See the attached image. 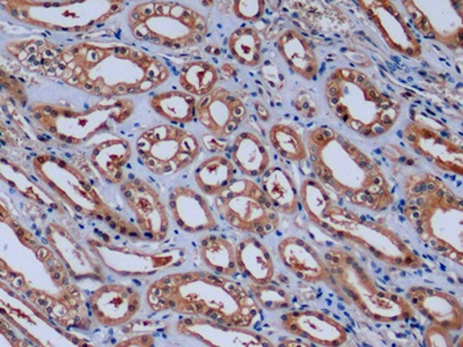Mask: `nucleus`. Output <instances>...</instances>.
Wrapping results in <instances>:
<instances>
[{
  "label": "nucleus",
  "mask_w": 463,
  "mask_h": 347,
  "mask_svg": "<svg viewBox=\"0 0 463 347\" xmlns=\"http://www.w3.org/2000/svg\"><path fill=\"white\" fill-rule=\"evenodd\" d=\"M165 61L118 41H81L61 47L53 80L95 98H121L166 84Z\"/></svg>",
  "instance_id": "f257e3e1"
},
{
  "label": "nucleus",
  "mask_w": 463,
  "mask_h": 347,
  "mask_svg": "<svg viewBox=\"0 0 463 347\" xmlns=\"http://www.w3.org/2000/svg\"><path fill=\"white\" fill-rule=\"evenodd\" d=\"M409 303L432 324L439 325L449 332H461L463 329V307L460 300L452 293L430 286L408 288Z\"/></svg>",
  "instance_id": "a878e982"
},
{
  "label": "nucleus",
  "mask_w": 463,
  "mask_h": 347,
  "mask_svg": "<svg viewBox=\"0 0 463 347\" xmlns=\"http://www.w3.org/2000/svg\"><path fill=\"white\" fill-rule=\"evenodd\" d=\"M0 176H2L3 182H5L7 185H10L27 200L48 206L57 213H65L64 204L58 200L55 193L48 192L43 185L33 180L22 167L14 164V161L7 160L5 156H2Z\"/></svg>",
  "instance_id": "f704fd0d"
},
{
  "label": "nucleus",
  "mask_w": 463,
  "mask_h": 347,
  "mask_svg": "<svg viewBox=\"0 0 463 347\" xmlns=\"http://www.w3.org/2000/svg\"><path fill=\"white\" fill-rule=\"evenodd\" d=\"M159 117L173 126H185L196 118L197 98L184 90H165L153 95L148 101Z\"/></svg>",
  "instance_id": "c9c22d12"
},
{
  "label": "nucleus",
  "mask_w": 463,
  "mask_h": 347,
  "mask_svg": "<svg viewBox=\"0 0 463 347\" xmlns=\"http://www.w3.org/2000/svg\"><path fill=\"white\" fill-rule=\"evenodd\" d=\"M0 5L20 23L70 34L92 31L126 10V3L121 0H2Z\"/></svg>",
  "instance_id": "9b49d317"
},
{
  "label": "nucleus",
  "mask_w": 463,
  "mask_h": 347,
  "mask_svg": "<svg viewBox=\"0 0 463 347\" xmlns=\"http://www.w3.org/2000/svg\"><path fill=\"white\" fill-rule=\"evenodd\" d=\"M136 150L148 172L165 177L192 166L202 146L192 131L173 124H158L138 136Z\"/></svg>",
  "instance_id": "ddd939ff"
},
{
  "label": "nucleus",
  "mask_w": 463,
  "mask_h": 347,
  "mask_svg": "<svg viewBox=\"0 0 463 347\" xmlns=\"http://www.w3.org/2000/svg\"><path fill=\"white\" fill-rule=\"evenodd\" d=\"M145 300L153 313L203 317L251 328L262 308L250 289L213 271L172 272L148 285Z\"/></svg>",
  "instance_id": "7ed1b4c3"
},
{
  "label": "nucleus",
  "mask_w": 463,
  "mask_h": 347,
  "mask_svg": "<svg viewBox=\"0 0 463 347\" xmlns=\"http://www.w3.org/2000/svg\"><path fill=\"white\" fill-rule=\"evenodd\" d=\"M237 176V167L222 155L210 156L198 164L194 180L203 195L216 197L224 192Z\"/></svg>",
  "instance_id": "e433bc0d"
},
{
  "label": "nucleus",
  "mask_w": 463,
  "mask_h": 347,
  "mask_svg": "<svg viewBox=\"0 0 463 347\" xmlns=\"http://www.w3.org/2000/svg\"><path fill=\"white\" fill-rule=\"evenodd\" d=\"M169 211L175 224L188 234L218 230L213 206L204 195L188 185H176L169 193Z\"/></svg>",
  "instance_id": "393cba45"
},
{
  "label": "nucleus",
  "mask_w": 463,
  "mask_h": 347,
  "mask_svg": "<svg viewBox=\"0 0 463 347\" xmlns=\"http://www.w3.org/2000/svg\"><path fill=\"white\" fill-rule=\"evenodd\" d=\"M231 160L248 179H256L270 167L271 156L267 145L259 135L245 131L234 138L231 148Z\"/></svg>",
  "instance_id": "2f4dec72"
},
{
  "label": "nucleus",
  "mask_w": 463,
  "mask_h": 347,
  "mask_svg": "<svg viewBox=\"0 0 463 347\" xmlns=\"http://www.w3.org/2000/svg\"><path fill=\"white\" fill-rule=\"evenodd\" d=\"M219 72L208 61L194 60L182 65L179 72L181 89L195 98L205 97L216 89Z\"/></svg>",
  "instance_id": "ea45409f"
},
{
  "label": "nucleus",
  "mask_w": 463,
  "mask_h": 347,
  "mask_svg": "<svg viewBox=\"0 0 463 347\" xmlns=\"http://www.w3.org/2000/svg\"><path fill=\"white\" fill-rule=\"evenodd\" d=\"M232 57L246 68H259L262 63L263 42L258 29L242 26L232 32L227 40Z\"/></svg>",
  "instance_id": "a19ab883"
},
{
  "label": "nucleus",
  "mask_w": 463,
  "mask_h": 347,
  "mask_svg": "<svg viewBox=\"0 0 463 347\" xmlns=\"http://www.w3.org/2000/svg\"><path fill=\"white\" fill-rule=\"evenodd\" d=\"M401 212L428 249L463 266V200L444 180L431 173L405 177Z\"/></svg>",
  "instance_id": "20e7f679"
},
{
  "label": "nucleus",
  "mask_w": 463,
  "mask_h": 347,
  "mask_svg": "<svg viewBox=\"0 0 463 347\" xmlns=\"http://www.w3.org/2000/svg\"><path fill=\"white\" fill-rule=\"evenodd\" d=\"M0 277H2L3 282H5L8 286L20 293V295H26L31 289L24 276L8 267L3 258L0 259Z\"/></svg>",
  "instance_id": "a18cd8bd"
},
{
  "label": "nucleus",
  "mask_w": 463,
  "mask_h": 347,
  "mask_svg": "<svg viewBox=\"0 0 463 347\" xmlns=\"http://www.w3.org/2000/svg\"><path fill=\"white\" fill-rule=\"evenodd\" d=\"M5 51L28 71L43 74L49 80L55 78L61 45L43 37L29 36L8 41Z\"/></svg>",
  "instance_id": "cd10ccee"
},
{
  "label": "nucleus",
  "mask_w": 463,
  "mask_h": 347,
  "mask_svg": "<svg viewBox=\"0 0 463 347\" xmlns=\"http://www.w3.org/2000/svg\"><path fill=\"white\" fill-rule=\"evenodd\" d=\"M127 23L136 40L164 48L195 47L209 34L205 16L179 2L136 4L128 14Z\"/></svg>",
  "instance_id": "9d476101"
},
{
  "label": "nucleus",
  "mask_w": 463,
  "mask_h": 347,
  "mask_svg": "<svg viewBox=\"0 0 463 347\" xmlns=\"http://www.w3.org/2000/svg\"><path fill=\"white\" fill-rule=\"evenodd\" d=\"M2 221L4 224H7L14 230L16 238L23 245L28 248L33 254L36 256V258L43 264L45 270H47L49 277H51L52 283L56 285L58 288H63L68 286L70 283V274L68 268L65 267L64 263L58 258L55 251L51 247H45L39 239H36L35 235L31 230L24 229V227L16 221L14 217L11 216L10 212L6 211L5 204L2 202Z\"/></svg>",
  "instance_id": "473e14b6"
},
{
  "label": "nucleus",
  "mask_w": 463,
  "mask_h": 347,
  "mask_svg": "<svg viewBox=\"0 0 463 347\" xmlns=\"http://www.w3.org/2000/svg\"><path fill=\"white\" fill-rule=\"evenodd\" d=\"M318 229L355 249L366 251L384 266L401 270H420L427 267L420 256L386 221L363 217L335 202Z\"/></svg>",
  "instance_id": "6e6552de"
},
{
  "label": "nucleus",
  "mask_w": 463,
  "mask_h": 347,
  "mask_svg": "<svg viewBox=\"0 0 463 347\" xmlns=\"http://www.w3.org/2000/svg\"><path fill=\"white\" fill-rule=\"evenodd\" d=\"M305 140L317 179L343 201L375 213L395 204L394 190L378 161L342 132L318 126Z\"/></svg>",
  "instance_id": "f03ea898"
},
{
  "label": "nucleus",
  "mask_w": 463,
  "mask_h": 347,
  "mask_svg": "<svg viewBox=\"0 0 463 347\" xmlns=\"http://www.w3.org/2000/svg\"><path fill=\"white\" fill-rule=\"evenodd\" d=\"M420 35L460 51L463 45V2L461 0H405L401 2Z\"/></svg>",
  "instance_id": "dca6fc26"
},
{
  "label": "nucleus",
  "mask_w": 463,
  "mask_h": 347,
  "mask_svg": "<svg viewBox=\"0 0 463 347\" xmlns=\"http://www.w3.org/2000/svg\"><path fill=\"white\" fill-rule=\"evenodd\" d=\"M49 247L68 268L71 278L76 280L92 279L105 283L106 274L100 260L82 245L80 239L56 221L48 222L43 230Z\"/></svg>",
  "instance_id": "b1692460"
},
{
  "label": "nucleus",
  "mask_w": 463,
  "mask_h": 347,
  "mask_svg": "<svg viewBox=\"0 0 463 347\" xmlns=\"http://www.w3.org/2000/svg\"><path fill=\"white\" fill-rule=\"evenodd\" d=\"M24 295L49 321L68 332H90L94 328L89 303H86L80 287L76 284H69L56 295L31 287Z\"/></svg>",
  "instance_id": "a211bd4d"
},
{
  "label": "nucleus",
  "mask_w": 463,
  "mask_h": 347,
  "mask_svg": "<svg viewBox=\"0 0 463 347\" xmlns=\"http://www.w3.org/2000/svg\"><path fill=\"white\" fill-rule=\"evenodd\" d=\"M424 344L428 347H453L456 342H453L452 333L439 325H429L425 330Z\"/></svg>",
  "instance_id": "49530a36"
},
{
  "label": "nucleus",
  "mask_w": 463,
  "mask_h": 347,
  "mask_svg": "<svg viewBox=\"0 0 463 347\" xmlns=\"http://www.w3.org/2000/svg\"><path fill=\"white\" fill-rule=\"evenodd\" d=\"M248 289L258 301L260 308L269 312L284 311L292 307V296L288 291L277 285H258L250 283Z\"/></svg>",
  "instance_id": "37998d69"
},
{
  "label": "nucleus",
  "mask_w": 463,
  "mask_h": 347,
  "mask_svg": "<svg viewBox=\"0 0 463 347\" xmlns=\"http://www.w3.org/2000/svg\"><path fill=\"white\" fill-rule=\"evenodd\" d=\"M364 14L374 23L391 51L411 60H421L423 45L420 37L398 6L391 0H361L355 2Z\"/></svg>",
  "instance_id": "6ab92c4d"
},
{
  "label": "nucleus",
  "mask_w": 463,
  "mask_h": 347,
  "mask_svg": "<svg viewBox=\"0 0 463 347\" xmlns=\"http://www.w3.org/2000/svg\"><path fill=\"white\" fill-rule=\"evenodd\" d=\"M181 336L193 338L206 346L274 347L270 338L245 326H235L203 317H185L175 324Z\"/></svg>",
  "instance_id": "4be33fe9"
},
{
  "label": "nucleus",
  "mask_w": 463,
  "mask_h": 347,
  "mask_svg": "<svg viewBox=\"0 0 463 347\" xmlns=\"http://www.w3.org/2000/svg\"><path fill=\"white\" fill-rule=\"evenodd\" d=\"M324 94L335 117L347 129L369 139L391 132L402 113L401 103L358 69H334L325 81Z\"/></svg>",
  "instance_id": "39448f33"
},
{
  "label": "nucleus",
  "mask_w": 463,
  "mask_h": 347,
  "mask_svg": "<svg viewBox=\"0 0 463 347\" xmlns=\"http://www.w3.org/2000/svg\"><path fill=\"white\" fill-rule=\"evenodd\" d=\"M200 256L203 264L214 274L225 277L239 274L237 246L225 237L204 235L200 241Z\"/></svg>",
  "instance_id": "4c0bfd02"
},
{
  "label": "nucleus",
  "mask_w": 463,
  "mask_h": 347,
  "mask_svg": "<svg viewBox=\"0 0 463 347\" xmlns=\"http://www.w3.org/2000/svg\"><path fill=\"white\" fill-rule=\"evenodd\" d=\"M94 322L105 328L127 325L142 311V295L135 287L119 283L103 284L90 295Z\"/></svg>",
  "instance_id": "aec40b11"
},
{
  "label": "nucleus",
  "mask_w": 463,
  "mask_h": 347,
  "mask_svg": "<svg viewBox=\"0 0 463 347\" xmlns=\"http://www.w3.org/2000/svg\"><path fill=\"white\" fill-rule=\"evenodd\" d=\"M232 11L238 19L242 22L256 23L266 14V2L262 0H238L231 3Z\"/></svg>",
  "instance_id": "c03bdc74"
},
{
  "label": "nucleus",
  "mask_w": 463,
  "mask_h": 347,
  "mask_svg": "<svg viewBox=\"0 0 463 347\" xmlns=\"http://www.w3.org/2000/svg\"><path fill=\"white\" fill-rule=\"evenodd\" d=\"M269 142L280 158L297 164H303L308 160L304 135L293 124H274L269 129Z\"/></svg>",
  "instance_id": "58836bf2"
},
{
  "label": "nucleus",
  "mask_w": 463,
  "mask_h": 347,
  "mask_svg": "<svg viewBox=\"0 0 463 347\" xmlns=\"http://www.w3.org/2000/svg\"><path fill=\"white\" fill-rule=\"evenodd\" d=\"M325 260L332 274L335 295L378 324L411 320L416 311L407 297L382 282L354 254L341 247L328 248Z\"/></svg>",
  "instance_id": "423d86ee"
},
{
  "label": "nucleus",
  "mask_w": 463,
  "mask_h": 347,
  "mask_svg": "<svg viewBox=\"0 0 463 347\" xmlns=\"http://www.w3.org/2000/svg\"><path fill=\"white\" fill-rule=\"evenodd\" d=\"M132 155L134 150L129 139L111 136L93 148L90 160L106 183L119 185L126 181L124 168L130 163Z\"/></svg>",
  "instance_id": "c756f323"
},
{
  "label": "nucleus",
  "mask_w": 463,
  "mask_h": 347,
  "mask_svg": "<svg viewBox=\"0 0 463 347\" xmlns=\"http://www.w3.org/2000/svg\"><path fill=\"white\" fill-rule=\"evenodd\" d=\"M299 196L300 204L303 205L309 220L320 227L322 219L334 202L328 190L317 179L308 177L300 184Z\"/></svg>",
  "instance_id": "79ce46f5"
},
{
  "label": "nucleus",
  "mask_w": 463,
  "mask_h": 347,
  "mask_svg": "<svg viewBox=\"0 0 463 347\" xmlns=\"http://www.w3.org/2000/svg\"><path fill=\"white\" fill-rule=\"evenodd\" d=\"M119 192L147 241H166L171 230V220L167 206L158 190L153 187L150 182L135 177L124 181Z\"/></svg>",
  "instance_id": "f3484780"
},
{
  "label": "nucleus",
  "mask_w": 463,
  "mask_h": 347,
  "mask_svg": "<svg viewBox=\"0 0 463 347\" xmlns=\"http://www.w3.org/2000/svg\"><path fill=\"white\" fill-rule=\"evenodd\" d=\"M260 187L279 213L295 216L300 211L299 188L287 169L270 166L260 176Z\"/></svg>",
  "instance_id": "72a5a7b5"
},
{
  "label": "nucleus",
  "mask_w": 463,
  "mask_h": 347,
  "mask_svg": "<svg viewBox=\"0 0 463 347\" xmlns=\"http://www.w3.org/2000/svg\"><path fill=\"white\" fill-rule=\"evenodd\" d=\"M276 49L284 63L297 76L316 81L320 73L316 48L304 34L295 28L287 29L277 37Z\"/></svg>",
  "instance_id": "c85d7f7f"
},
{
  "label": "nucleus",
  "mask_w": 463,
  "mask_h": 347,
  "mask_svg": "<svg viewBox=\"0 0 463 347\" xmlns=\"http://www.w3.org/2000/svg\"><path fill=\"white\" fill-rule=\"evenodd\" d=\"M156 345V338L151 333H139L137 336L128 338L126 341L118 342L116 346L123 347H150Z\"/></svg>",
  "instance_id": "09e8293b"
},
{
  "label": "nucleus",
  "mask_w": 463,
  "mask_h": 347,
  "mask_svg": "<svg viewBox=\"0 0 463 347\" xmlns=\"http://www.w3.org/2000/svg\"><path fill=\"white\" fill-rule=\"evenodd\" d=\"M130 98H101L87 108H74L61 103L34 102L28 111L40 127L60 142L80 146L95 136L113 129L114 124L127 122L135 113Z\"/></svg>",
  "instance_id": "1a4fd4ad"
},
{
  "label": "nucleus",
  "mask_w": 463,
  "mask_h": 347,
  "mask_svg": "<svg viewBox=\"0 0 463 347\" xmlns=\"http://www.w3.org/2000/svg\"><path fill=\"white\" fill-rule=\"evenodd\" d=\"M87 246L100 260L103 267L111 274L130 278H143L164 274L180 267L189 258L184 247H168L161 249H145L130 245H118L95 235L86 238Z\"/></svg>",
  "instance_id": "2eb2a0df"
},
{
  "label": "nucleus",
  "mask_w": 463,
  "mask_h": 347,
  "mask_svg": "<svg viewBox=\"0 0 463 347\" xmlns=\"http://www.w3.org/2000/svg\"><path fill=\"white\" fill-rule=\"evenodd\" d=\"M0 80H2L4 89L7 90L8 94H10L14 100L18 101L22 106H26L28 97L26 89H24L22 82L16 80L14 77L10 76L4 69L2 70Z\"/></svg>",
  "instance_id": "de8ad7c7"
},
{
  "label": "nucleus",
  "mask_w": 463,
  "mask_h": 347,
  "mask_svg": "<svg viewBox=\"0 0 463 347\" xmlns=\"http://www.w3.org/2000/svg\"><path fill=\"white\" fill-rule=\"evenodd\" d=\"M237 263L240 274L250 283L267 285L274 282L276 266L268 247L254 235H248L237 245Z\"/></svg>",
  "instance_id": "7c9ffc66"
},
{
  "label": "nucleus",
  "mask_w": 463,
  "mask_h": 347,
  "mask_svg": "<svg viewBox=\"0 0 463 347\" xmlns=\"http://www.w3.org/2000/svg\"><path fill=\"white\" fill-rule=\"evenodd\" d=\"M280 262L296 278L306 284L333 285L332 274L324 258L311 243L298 237H287L279 243Z\"/></svg>",
  "instance_id": "bb28decb"
},
{
  "label": "nucleus",
  "mask_w": 463,
  "mask_h": 347,
  "mask_svg": "<svg viewBox=\"0 0 463 347\" xmlns=\"http://www.w3.org/2000/svg\"><path fill=\"white\" fill-rule=\"evenodd\" d=\"M279 325L285 333L317 346H343L350 338L349 330L341 320L317 309L287 312Z\"/></svg>",
  "instance_id": "412c9836"
},
{
  "label": "nucleus",
  "mask_w": 463,
  "mask_h": 347,
  "mask_svg": "<svg viewBox=\"0 0 463 347\" xmlns=\"http://www.w3.org/2000/svg\"><path fill=\"white\" fill-rule=\"evenodd\" d=\"M402 139L417 155L433 167L452 175H463V140L440 119L420 108L411 110Z\"/></svg>",
  "instance_id": "4468645a"
},
{
  "label": "nucleus",
  "mask_w": 463,
  "mask_h": 347,
  "mask_svg": "<svg viewBox=\"0 0 463 347\" xmlns=\"http://www.w3.org/2000/svg\"><path fill=\"white\" fill-rule=\"evenodd\" d=\"M32 166L41 183L80 216L105 222L109 229L132 242H148L138 227L111 208L92 182L69 161L52 153H43L33 159Z\"/></svg>",
  "instance_id": "0eeeda50"
},
{
  "label": "nucleus",
  "mask_w": 463,
  "mask_h": 347,
  "mask_svg": "<svg viewBox=\"0 0 463 347\" xmlns=\"http://www.w3.org/2000/svg\"><path fill=\"white\" fill-rule=\"evenodd\" d=\"M219 217L240 233L267 238L279 229V212L269 201L260 184L242 177L232 182L214 197Z\"/></svg>",
  "instance_id": "f8f14e48"
},
{
  "label": "nucleus",
  "mask_w": 463,
  "mask_h": 347,
  "mask_svg": "<svg viewBox=\"0 0 463 347\" xmlns=\"http://www.w3.org/2000/svg\"><path fill=\"white\" fill-rule=\"evenodd\" d=\"M247 114V107L241 98L222 87H216L197 100V122L219 139L229 138L237 132Z\"/></svg>",
  "instance_id": "5701e85b"
}]
</instances>
